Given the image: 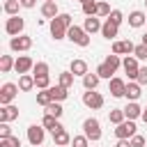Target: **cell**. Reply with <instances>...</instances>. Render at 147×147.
<instances>
[{
  "instance_id": "obj_1",
  "label": "cell",
  "mask_w": 147,
  "mask_h": 147,
  "mask_svg": "<svg viewBox=\"0 0 147 147\" xmlns=\"http://www.w3.org/2000/svg\"><path fill=\"white\" fill-rule=\"evenodd\" d=\"M71 18H74V16L64 11V14H60L57 18H53V21H51L48 30H51V37H53L55 41H60V39H67V32H69V28L74 25V23H71Z\"/></svg>"
},
{
  "instance_id": "obj_2",
  "label": "cell",
  "mask_w": 147,
  "mask_h": 147,
  "mask_svg": "<svg viewBox=\"0 0 147 147\" xmlns=\"http://www.w3.org/2000/svg\"><path fill=\"white\" fill-rule=\"evenodd\" d=\"M83 136H87V140L99 142L101 140V122L96 117H87L83 122Z\"/></svg>"
},
{
  "instance_id": "obj_3",
  "label": "cell",
  "mask_w": 147,
  "mask_h": 147,
  "mask_svg": "<svg viewBox=\"0 0 147 147\" xmlns=\"http://www.w3.org/2000/svg\"><path fill=\"white\" fill-rule=\"evenodd\" d=\"M67 39H69V41H74V44H76V46H80V48L90 46V34H87L83 28H78V25H71V28H69Z\"/></svg>"
},
{
  "instance_id": "obj_4",
  "label": "cell",
  "mask_w": 147,
  "mask_h": 147,
  "mask_svg": "<svg viewBox=\"0 0 147 147\" xmlns=\"http://www.w3.org/2000/svg\"><path fill=\"white\" fill-rule=\"evenodd\" d=\"M136 133H138V126H136V122H133V119H124V122H122V124H117V129H115L117 140H131Z\"/></svg>"
},
{
  "instance_id": "obj_5",
  "label": "cell",
  "mask_w": 147,
  "mask_h": 147,
  "mask_svg": "<svg viewBox=\"0 0 147 147\" xmlns=\"http://www.w3.org/2000/svg\"><path fill=\"white\" fill-rule=\"evenodd\" d=\"M44 138H46V129L41 124H30L28 126V142L32 147H41L44 145Z\"/></svg>"
},
{
  "instance_id": "obj_6",
  "label": "cell",
  "mask_w": 147,
  "mask_h": 147,
  "mask_svg": "<svg viewBox=\"0 0 147 147\" xmlns=\"http://www.w3.org/2000/svg\"><path fill=\"white\" fill-rule=\"evenodd\" d=\"M122 69L126 71L129 80H138V71H140V64H138V57L136 55H126L122 60Z\"/></svg>"
},
{
  "instance_id": "obj_7",
  "label": "cell",
  "mask_w": 147,
  "mask_h": 147,
  "mask_svg": "<svg viewBox=\"0 0 147 147\" xmlns=\"http://www.w3.org/2000/svg\"><path fill=\"white\" fill-rule=\"evenodd\" d=\"M18 94V85L16 83H5L0 87V106H9Z\"/></svg>"
},
{
  "instance_id": "obj_8",
  "label": "cell",
  "mask_w": 147,
  "mask_h": 147,
  "mask_svg": "<svg viewBox=\"0 0 147 147\" xmlns=\"http://www.w3.org/2000/svg\"><path fill=\"white\" fill-rule=\"evenodd\" d=\"M23 28H25V21H23L21 16H9V18H7V23H5V32H7V34H11V37L23 34Z\"/></svg>"
},
{
  "instance_id": "obj_9",
  "label": "cell",
  "mask_w": 147,
  "mask_h": 147,
  "mask_svg": "<svg viewBox=\"0 0 147 147\" xmlns=\"http://www.w3.org/2000/svg\"><path fill=\"white\" fill-rule=\"evenodd\" d=\"M9 48H11V51H16V53L30 51V48H32V37H28V34L11 37V39H9Z\"/></svg>"
},
{
  "instance_id": "obj_10",
  "label": "cell",
  "mask_w": 147,
  "mask_h": 147,
  "mask_svg": "<svg viewBox=\"0 0 147 147\" xmlns=\"http://www.w3.org/2000/svg\"><path fill=\"white\" fill-rule=\"evenodd\" d=\"M83 103L92 110H99V108H103V94H99L96 90H87L83 94Z\"/></svg>"
},
{
  "instance_id": "obj_11",
  "label": "cell",
  "mask_w": 147,
  "mask_h": 147,
  "mask_svg": "<svg viewBox=\"0 0 147 147\" xmlns=\"http://www.w3.org/2000/svg\"><path fill=\"white\" fill-rule=\"evenodd\" d=\"M14 69H16V74H28V71H32L34 69V60L30 57V55H18L16 57V64H14Z\"/></svg>"
},
{
  "instance_id": "obj_12",
  "label": "cell",
  "mask_w": 147,
  "mask_h": 147,
  "mask_svg": "<svg viewBox=\"0 0 147 147\" xmlns=\"http://www.w3.org/2000/svg\"><path fill=\"white\" fill-rule=\"evenodd\" d=\"M136 46L131 39H124V41H113V53L115 55H133Z\"/></svg>"
},
{
  "instance_id": "obj_13",
  "label": "cell",
  "mask_w": 147,
  "mask_h": 147,
  "mask_svg": "<svg viewBox=\"0 0 147 147\" xmlns=\"http://www.w3.org/2000/svg\"><path fill=\"white\" fill-rule=\"evenodd\" d=\"M108 87H110V94H113V96H117V99H119V96H124V92H126V83H124L122 78H117V76L108 80Z\"/></svg>"
},
{
  "instance_id": "obj_14",
  "label": "cell",
  "mask_w": 147,
  "mask_h": 147,
  "mask_svg": "<svg viewBox=\"0 0 147 147\" xmlns=\"http://www.w3.org/2000/svg\"><path fill=\"white\" fill-rule=\"evenodd\" d=\"M129 25H131V28H142V25H147V14L140 11V9H133V11L129 14Z\"/></svg>"
},
{
  "instance_id": "obj_15",
  "label": "cell",
  "mask_w": 147,
  "mask_h": 147,
  "mask_svg": "<svg viewBox=\"0 0 147 147\" xmlns=\"http://www.w3.org/2000/svg\"><path fill=\"white\" fill-rule=\"evenodd\" d=\"M101 28H103V23L99 21V16H87V18H85V23H83V30H85L87 34L101 32Z\"/></svg>"
},
{
  "instance_id": "obj_16",
  "label": "cell",
  "mask_w": 147,
  "mask_h": 147,
  "mask_svg": "<svg viewBox=\"0 0 147 147\" xmlns=\"http://www.w3.org/2000/svg\"><path fill=\"white\" fill-rule=\"evenodd\" d=\"M140 94H142V85H140V83H136V80L126 83V92H124V96H126L129 101H138Z\"/></svg>"
},
{
  "instance_id": "obj_17",
  "label": "cell",
  "mask_w": 147,
  "mask_h": 147,
  "mask_svg": "<svg viewBox=\"0 0 147 147\" xmlns=\"http://www.w3.org/2000/svg\"><path fill=\"white\" fill-rule=\"evenodd\" d=\"M14 119H18V108L16 106H2L0 108V122H14Z\"/></svg>"
},
{
  "instance_id": "obj_18",
  "label": "cell",
  "mask_w": 147,
  "mask_h": 147,
  "mask_svg": "<svg viewBox=\"0 0 147 147\" xmlns=\"http://www.w3.org/2000/svg\"><path fill=\"white\" fill-rule=\"evenodd\" d=\"M41 126H44V129H48L51 133H57V131H62V129H64V126L60 124V119H57V117H53V115H44Z\"/></svg>"
},
{
  "instance_id": "obj_19",
  "label": "cell",
  "mask_w": 147,
  "mask_h": 147,
  "mask_svg": "<svg viewBox=\"0 0 147 147\" xmlns=\"http://www.w3.org/2000/svg\"><path fill=\"white\" fill-rule=\"evenodd\" d=\"M117 32H119V25H115L113 21H108V18H106V23H103V28H101V37L110 41V39H115V37H117Z\"/></svg>"
},
{
  "instance_id": "obj_20",
  "label": "cell",
  "mask_w": 147,
  "mask_h": 147,
  "mask_svg": "<svg viewBox=\"0 0 147 147\" xmlns=\"http://www.w3.org/2000/svg\"><path fill=\"white\" fill-rule=\"evenodd\" d=\"M41 16L44 18H57L60 16V9H57V2H44L41 5Z\"/></svg>"
},
{
  "instance_id": "obj_21",
  "label": "cell",
  "mask_w": 147,
  "mask_h": 147,
  "mask_svg": "<svg viewBox=\"0 0 147 147\" xmlns=\"http://www.w3.org/2000/svg\"><path fill=\"white\" fill-rule=\"evenodd\" d=\"M124 115H126V119H138V117H142V108L136 103V101H129L126 103V108H124Z\"/></svg>"
},
{
  "instance_id": "obj_22",
  "label": "cell",
  "mask_w": 147,
  "mask_h": 147,
  "mask_svg": "<svg viewBox=\"0 0 147 147\" xmlns=\"http://www.w3.org/2000/svg\"><path fill=\"white\" fill-rule=\"evenodd\" d=\"M69 71H71L74 76H85V74H90V71H87V62H85V60H71Z\"/></svg>"
},
{
  "instance_id": "obj_23",
  "label": "cell",
  "mask_w": 147,
  "mask_h": 147,
  "mask_svg": "<svg viewBox=\"0 0 147 147\" xmlns=\"http://www.w3.org/2000/svg\"><path fill=\"white\" fill-rule=\"evenodd\" d=\"M48 92H51L53 101H60V103L69 96V90H67V87H62V85H51V87H48Z\"/></svg>"
},
{
  "instance_id": "obj_24",
  "label": "cell",
  "mask_w": 147,
  "mask_h": 147,
  "mask_svg": "<svg viewBox=\"0 0 147 147\" xmlns=\"http://www.w3.org/2000/svg\"><path fill=\"white\" fill-rule=\"evenodd\" d=\"M53 142H55V147H67V145L71 142V136H69V131H67V129H62V131L53 133Z\"/></svg>"
},
{
  "instance_id": "obj_25",
  "label": "cell",
  "mask_w": 147,
  "mask_h": 147,
  "mask_svg": "<svg viewBox=\"0 0 147 147\" xmlns=\"http://www.w3.org/2000/svg\"><path fill=\"white\" fill-rule=\"evenodd\" d=\"M32 87H34V76L23 74V76L18 78V90H21V92H30Z\"/></svg>"
},
{
  "instance_id": "obj_26",
  "label": "cell",
  "mask_w": 147,
  "mask_h": 147,
  "mask_svg": "<svg viewBox=\"0 0 147 147\" xmlns=\"http://www.w3.org/2000/svg\"><path fill=\"white\" fill-rule=\"evenodd\" d=\"M18 7H21V0H5V14L7 16H18Z\"/></svg>"
},
{
  "instance_id": "obj_27",
  "label": "cell",
  "mask_w": 147,
  "mask_h": 147,
  "mask_svg": "<svg viewBox=\"0 0 147 147\" xmlns=\"http://www.w3.org/2000/svg\"><path fill=\"white\" fill-rule=\"evenodd\" d=\"M14 64H16V60L11 55H0V71L2 74H9L14 69Z\"/></svg>"
},
{
  "instance_id": "obj_28",
  "label": "cell",
  "mask_w": 147,
  "mask_h": 147,
  "mask_svg": "<svg viewBox=\"0 0 147 147\" xmlns=\"http://www.w3.org/2000/svg\"><path fill=\"white\" fill-rule=\"evenodd\" d=\"M99 80H101V78H99L96 74H85V76H83V87H85V90H96Z\"/></svg>"
},
{
  "instance_id": "obj_29",
  "label": "cell",
  "mask_w": 147,
  "mask_h": 147,
  "mask_svg": "<svg viewBox=\"0 0 147 147\" xmlns=\"http://www.w3.org/2000/svg\"><path fill=\"white\" fill-rule=\"evenodd\" d=\"M108 119L117 126V124H122L124 119H126V115H124V108H113L110 113H108Z\"/></svg>"
},
{
  "instance_id": "obj_30",
  "label": "cell",
  "mask_w": 147,
  "mask_h": 147,
  "mask_svg": "<svg viewBox=\"0 0 147 147\" xmlns=\"http://www.w3.org/2000/svg\"><path fill=\"white\" fill-rule=\"evenodd\" d=\"M94 74H96L99 78H106V80H110V78H115V76H113L115 71H113V69H110V67H108L106 62H101V64L96 67V71H94Z\"/></svg>"
},
{
  "instance_id": "obj_31",
  "label": "cell",
  "mask_w": 147,
  "mask_h": 147,
  "mask_svg": "<svg viewBox=\"0 0 147 147\" xmlns=\"http://www.w3.org/2000/svg\"><path fill=\"white\" fill-rule=\"evenodd\" d=\"M62 113H64V108H62V103L60 101H53V103H48L46 106V115H53V117H62Z\"/></svg>"
},
{
  "instance_id": "obj_32",
  "label": "cell",
  "mask_w": 147,
  "mask_h": 147,
  "mask_svg": "<svg viewBox=\"0 0 147 147\" xmlns=\"http://www.w3.org/2000/svg\"><path fill=\"white\" fill-rule=\"evenodd\" d=\"M74 78H76V76H74L71 71H62V74H60V78H57V85H62V87H67V90H69V87L74 85Z\"/></svg>"
},
{
  "instance_id": "obj_33",
  "label": "cell",
  "mask_w": 147,
  "mask_h": 147,
  "mask_svg": "<svg viewBox=\"0 0 147 147\" xmlns=\"http://www.w3.org/2000/svg\"><path fill=\"white\" fill-rule=\"evenodd\" d=\"M32 76H34V78H41V76H48V64H46V62H34V69H32Z\"/></svg>"
},
{
  "instance_id": "obj_34",
  "label": "cell",
  "mask_w": 147,
  "mask_h": 147,
  "mask_svg": "<svg viewBox=\"0 0 147 147\" xmlns=\"http://www.w3.org/2000/svg\"><path fill=\"white\" fill-rule=\"evenodd\" d=\"M37 103L39 106H48V103H53V96H51V92L48 90H41V92H37Z\"/></svg>"
},
{
  "instance_id": "obj_35",
  "label": "cell",
  "mask_w": 147,
  "mask_h": 147,
  "mask_svg": "<svg viewBox=\"0 0 147 147\" xmlns=\"http://www.w3.org/2000/svg\"><path fill=\"white\" fill-rule=\"evenodd\" d=\"M96 5H99V0H87V2H83V14H85V16H96Z\"/></svg>"
},
{
  "instance_id": "obj_36",
  "label": "cell",
  "mask_w": 147,
  "mask_h": 147,
  "mask_svg": "<svg viewBox=\"0 0 147 147\" xmlns=\"http://www.w3.org/2000/svg\"><path fill=\"white\" fill-rule=\"evenodd\" d=\"M110 11H113V9H110V5H108V2H103V0H99V5H96V16H99V18H103V16L108 18V16H110Z\"/></svg>"
},
{
  "instance_id": "obj_37",
  "label": "cell",
  "mask_w": 147,
  "mask_h": 147,
  "mask_svg": "<svg viewBox=\"0 0 147 147\" xmlns=\"http://www.w3.org/2000/svg\"><path fill=\"white\" fill-rule=\"evenodd\" d=\"M103 62H106V64H108V67H110L113 71H117V69L122 67V60H119V55H115V53H113V55H108V57H106Z\"/></svg>"
},
{
  "instance_id": "obj_38",
  "label": "cell",
  "mask_w": 147,
  "mask_h": 147,
  "mask_svg": "<svg viewBox=\"0 0 147 147\" xmlns=\"http://www.w3.org/2000/svg\"><path fill=\"white\" fill-rule=\"evenodd\" d=\"M0 147H21V140L16 136H9V138H0Z\"/></svg>"
},
{
  "instance_id": "obj_39",
  "label": "cell",
  "mask_w": 147,
  "mask_h": 147,
  "mask_svg": "<svg viewBox=\"0 0 147 147\" xmlns=\"http://www.w3.org/2000/svg\"><path fill=\"white\" fill-rule=\"evenodd\" d=\"M34 87H37V90H48V87H51V78H48V76L34 78Z\"/></svg>"
},
{
  "instance_id": "obj_40",
  "label": "cell",
  "mask_w": 147,
  "mask_h": 147,
  "mask_svg": "<svg viewBox=\"0 0 147 147\" xmlns=\"http://www.w3.org/2000/svg\"><path fill=\"white\" fill-rule=\"evenodd\" d=\"M71 145L74 147H90V140H87V136H74Z\"/></svg>"
},
{
  "instance_id": "obj_41",
  "label": "cell",
  "mask_w": 147,
  "mask_h": 147,
  "mask_svg": "<svg viewBox=\"0 0 147 147\" xmlns=\"http://www.w3.org/2000/svg\"><path fill=\"white\" fill-rule=\"evenodd\" d=\"M108 21H113L115 25H122V21H124V14H122L119 9H113V11H110V16H108Z\"/></svg>"
},
{
  "instance_id": "obj_42",
  "label": "cell",
  "mask_w": 147,
  "mask_h": 147,
  "mask_svg": "<svg viewBox=\"0 0 147 147\" xmlns=\"http://www.w3.org/2000/svg\"><path fill=\"white\" fill-rule=\"evenodd\" d=\"M133 55H136L138 60H147V46H145V44H138L136 51H133Z\"/></svg>"
},
{
  "instance_id": "obj_43",
  "label": "cell",
  "mask_w": 147,
  "mask_h": 147,
  "mask_svg": "<svg viewBox=\"0 0 147 147\" xmlns=\"http://www.w3.org/2000/svg\"><path fill=\"white\" fill-rule=\"evenodd\" d=\"M11 136V126L9 122H0V138H9Z\"/></svg>"
},
{
  "instance_id": "obj_44",
  "label": "cell",
  "mask_w": 147,
  "mask_h": 147,
  "mask_svg": "<svg viewBox=\"0 0 147 147\" xmlns=\"http://www.w3.org/2000/svg\"><path fill=\"white\" fill-rule=\"evenodd\" d=\"M131 147H145V138H142L140 133H136V136L131 138Z\"/></svg>"
},
{
  "instance_id": "obj_45",
  "label": "cell",
  "mask_w": 147,
  "mask_h": 147,
  "mask_svg": "<svg viewBox=\"0 0 147 147\" xmlns=\"http://www.w3.org/2000/svg\"><path fill=\"white\" fill-rule=\"evenodd\" d=\"M136 83L147 85V67H140V71H138V80H136Z\"/></svg>"
},
{
  "instance_id": "obj_46",
  "label": "cell",
  "mask_w": 147,
  "mask_h": 147,
  "mask_svg": "<svg viewBox=\"0 0 147 147\" xmlns=\"http://www.w3.org/2000/svg\"><path fill=\"white\" fill-rule=\"evenodd\" d=\"M37 5V0H21V7H25V9H32Z\"/></svg>"
},
{
  "instance_id": "obj_47",
  "label": "cell",
  "mask_w": 147,
  "mask_h": 147,
  "mask_svg": "<svg viewBox=\"0 0 147 147\" xmlns=\"http://www.w3.org/2000/svg\"><path fill=\"white\" fill-rule=\"evenodd\" d=\"M115 147H131V140H117Z\"/></svg>"
},
{
  "instance_id": "obj_48",
  "label": "cell",
  "mask_w": 147,
  "mask_h": 147,
  "mask_svg": "<svg viewBox=\"0 0 147 147\" xmlns=\"http://www.w3.org/2000/svg\"><path fill=\"white\" fill-rule=\"evenodd\" d=\"M142 122L147 124V110H142Z\"/></svg>"
},
{
  "instance_id": "obj_49",
  "label": "cell",
  "mask_w": 147,
  "mask_h": 147,
  "mask_svg": "<svg viewBox=\"0 0 147 147\" xmlns=\"http://www.w3.org/2000/svg\"><path fill=\"white\" fill-rule=\"evenodd\" d=\"M142 44H145V46H147V32H145V34H142Z\"/></svg>"
},
{
  "instance_id": "obj_50",
  "label": "cell",
  "mask_w": 147,
  "mask_h": 147,
  "mask_svg": "<svg viewBox=\"0 0 147 147\" xmlns=\"http://www.w3.org/2000/svg\"><path fill=\"white\" fill-rule=\"evenodd\" d=\"M78 2H80V5H83V2H87V0H78Z\"/></svg>"
},
{
  "instance_id": "obj_51",
  "label": "cell",
  "mask_w": 147,
  "mask_h": 147,
  "mask_svg": "<svg viewBox=\"0 0 147 147\" xmlns=\"http://www.w3.org/2000/svg\"><path fill=\"white\" fill-rule=\"evenodd\" d=\"M44 2H55V0H44Z\"/></svg>"
},
{
  "instance_id": "obj_52",
  "label": "cell",
  "mask_w": 147,
  "mask_h": 147,
  "mask_svg": "<svg viewBox=\"0 0 147 147\" xmlns=\"http://www.w3.org/2000/svg\"><path fill=\"white\" fill-rule=\"evenodd\" d=\"M145 5H147V0H145Z\"/></svg>"
},
{
  "instance_id": "obj_53",
  "label": "cell",
  "mask_w": 147,
  "mask_h": 147,
  "mask_svg": "<svg viewBox=\"0 0 147 147\" xmlns=\"http://www.w3.org/2000/svg\"><path fill=\"white\" fill-rule=\"evenodd\" d=\"M145 110H147V108H145Z\"/></svg>"
},
{
  "instance_id": "obj_54",
  "label": "cell",
  "mask_w": 147,
  "mask_h": 147,
  "mask_svg": "<svg viewBox=\"0 0 147 147\" xmlns=\"http://www.w3.org/2000/svg\"><path fill=\"white\" fill-rule=\"evenodd\" d=\"M90 147H92V145H90Z\"/></svg>"
}]
</instances>
